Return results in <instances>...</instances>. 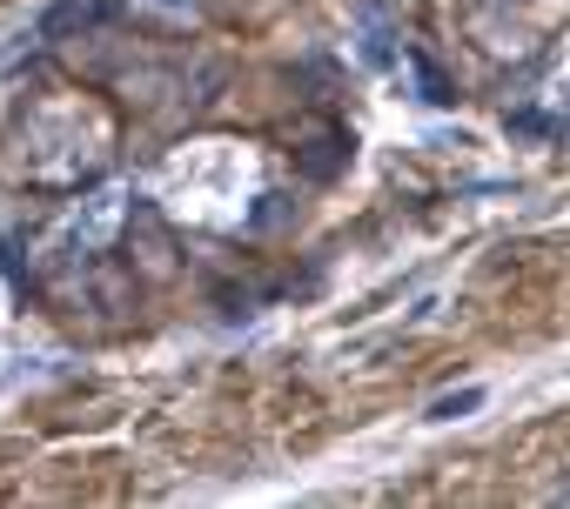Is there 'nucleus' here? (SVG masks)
Wrapping results in <instances>:
<instances>
[{
  "label": "nucleus",
  "instance_id": "2",
  "mask_svg": "<svg viewBox=\"0 0 570 509\" xmlns=\"http://www.w3.org/2000/svg\"><path fill=\"white\" fill-rule=\"evenodd\" d=\"M557 502H570V482H563V489H557Z\"/></svg>",
  "mask_w": 570,
  "mask_h": 509
},
{
  "label": "nucleus",
  "instance_id": "1",
  "mask_svg": "<svg viewBox=\"0 0 570 509\" xmlns=\"http://www.w3.org/2000/svg\"><path fill=\"white\" fill-rule=\"evenodd\" d=\"M483 409V389L470 382V389H450V396H436L430 409H423V422H463V416H476Z\"/></svg>",
  "mask_w": 570,
  "mask_h": 509
}]
</instances>
